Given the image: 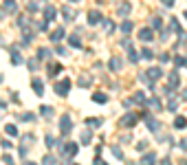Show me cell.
Wrapping results in <instances>:
<instances>
[{"instance_id": "cell-1", "label": "cell", "mask_w": 187, "mask_h": 165, "mask_svg": "<svg viewBox=\"0 0 187 165\" xmlns=\"http://www.w3.org/2000/svg\"><path fill=\"white\" fill-rule=\"evenodd\" d=\"M139 119H141V114L128 112V114H123L121 119H119V126H121V128H132V126H136V123H139Z\"/></svg>"}, {"instance_id": "cell-2", "label": "cell", "mask_w": 187, "mask_h": 165, "mask_svg": "<svg viewBox=\"0 0 187 165\" xmlns=\"http://www.w3.org/2000/svg\"><path fill=\"white\" fill-rule=\"evenodd\" d=\"M68 90H71V82H68V79H64V82H57V84H55V92H57L60 97H66V95H68Z\"/></svg>"}, {"instance_id": "cell-3", "label": "cell", "mask_w": 187, "mask_h": 165, "mask_svg": "<svg viewBox=\"0 0 187 165\" xmlns=\"http://www.w3.org/2000/svg\"><path fill=\"white\" fill-rule=\"evenodd\" d=\"M71 128H73L71 117H62V121H60V130H62L64 134H68V132H71Z\"/></svg>"}, {"instance_id": "cell-4", "label": "cell", "mask_w": 187, "mask_h": 165, "mask_svg": "<svg viewBox=\"0 0 187 165\" xmlns=\"http://www.w3.org/2000/svg\"><path fill=\"white\" fill-rule=\"evenodd\" d=\"M152 38H154V31H152V29H141V31H139V40L150 42Z\"/></svg>"}, {"instance_id": "cell-5", "label": "cell", "mask_w": 187, "mask_h": 165, "mask_svg": "<svg viewBox=\"0 0 187 165\" xmlns=\"http://www.w3.org/2000/svg\"><path fill=\"white\" fill-rule=\"evenodd\" d=\"M97 22H101V13L99 11H90L88 13V25H97Z\"/></svg>"}, {"instance_id": "cell-6", "label": "cell", "mask_w": 187, "mask_h": 165, "mask_svg": "<svg viewBox=\"0 0 187 165\" xmlns=\"http://www.w3.org/2000/svg\"><path fill=\"white\" fill-rule=\"evenodd\" d=\"M141 165H156V156H154V152L145 154V156L141 158Z\"/></svg>"}, {"instance_id": "cell-7", "label": "cell", "mask_w": 187, "mask_h": 165, "mask_svg": "<svg viewBox=\"0 0 187 165\" xmlns=\"http://www.w3.org/2000/svg\"><path fill=\"white\" fill-rule=\"evenodd\" d=\"M5 11H7V13H16V11H18L16 0H5Z\"/></svg>"}, {"instance_id": "cell-8", "label": "cell", "mask_w": 187, "mask_h": 165, "mask_svg": "<svg viewBox=\"0 0 187 165\" xmlns=\"http://www.w3.org/2000/svg\"><path fill=\"white\" fill-rule=\"evenodd\" d=\"M31 88L35 90V95H42V92H44V86H42L40 79H33V82H31Z\"/></svg>"}, {"instance_id": "cell-9", "label": "cell", "mask_w": 187, "mask_h": 165, "mask_svg": "<svg viewBox=\"0 0 187 165\" xmlns=\"http://www.w3.org/2000/svg\"><path fill=\"white\" fill-rule=\"evenodd\" d=\"M161 75H163V70H161L158 66H156V68H150V70H148V77H150V79H158Z\"/></svg>"}, {"instance_id": "cell-10", "label": "cell", "mask_w": 187, "mask_h": 165, "mask_svg": "<svg viewBox=\"0 0 187 165\" xmlns=\"http://www.w3.org/2000/svg\"><path fill=\"white\" fill-rule=\"evenodd\" d=\"M64 152H66L68 156H75V154H77V143H66Z\"/></svg>"}, {"instance_id": "cell-11", "label": "cell", "mask_w": 187, "mask_h": 165, "mask_svg": "<svg viewBox=\"0 0 187 165\" xmlns=\"http://www.w3.org/2000/svg\"><path fill=\"white\" fill-rule=\"evenodd\" d=\"M92 101H95V104H106L108 97L104 95V92H95V95H92Z\"/></svg>"}, {"instance_id": "cell-12", "label": "cell", "mask_w": 187, "mask_h": 165, "mask_svg": "<svg viewBox=\"0 0 187 165\" xmlns=\"http://www.w3.org/2000/svg\"><path fill=\"white\" fill-rule=\"evenodd\" d=\"M44 18H46V22H51V20L55 18V9H53V7H46V9H44Z\"/></svg>"}, {"instance_id": "cell-13", "label": "cell", "mask_w": 187, "mask_h": 165, "mask_svg": "<svg viewBox=\"0 0 187 165\" xmlns=\"http://www.w3.org/2000/svg\"><path fill=\"white\" fill-rule=\"evenodd\" d=\"M187 126V119H185V117H176V119H174V128H185Z\"/></svg>"}, {"instance_id": "cell-14", "label": "cell", "mask_w": 187, "mask_h": 165, "mask_svg": "<svg viewBox=\"0 0 187 165\" xmlns=\"http://www.w3.org/2000/svg\"><path fill=\"white\" fill-rule=\"evenodd\" d=\"M62 38H64V29H55V31L51 33V40H53V42H57V40H62Z\"/></svg>"}, {"instance_id": "cell-15", "label": "cell", "mask_w": 187, "mask_h": 165, "mask_svg": "<svg viewBox=\"0 0 187 165\" xmlns=\"http://www.w3.org/2000/svg\"><path fill=\"white\" fill-rule=\"evenodd\" d=\"M75 16H77L75 9H66V7H64V18H66V20H75Z\"/></svg>"}, {"instance_id": "cell-16", "label": "cell", "mask_w": 187, "mask_h": 165, "mask_svg": "<svg viewBox=\"0 0 187 165\" xmlns=\"http://www.w3.org/2000/svg\"><path fill=\"white\" fill-rule=\"evenodd\" d=\"M172 88H178V75H176V73L170 75V90H172Z\"/></svg>"}, {"instance_id": "cell-17", "label": "cell", "mask_w": 187, "mask_h": 165, "mask_svg": "<svg viewBox=\"0 0 187 165\" xmlns=\"http://www.w3.org/2000/svg\"><path fill=\"white\" fill-rule=\"evenodd\" d=\"M46 70H49V75H57L60 70H62V66H60V64H51V66L46 68Z\"/></svg>"}, {"instance_id": "cell-18", "label": "cell", "mask_w": 187, "mask_h": 165, "mask_svg": "<svg viewBox=\"0 0 187 165\" xmlns=\"http://www.w3.org/2000/svg\"><path fill=\"white\" fill-rule=\"evenodd\" d=\"M42 165H55V156H53V154H46V156L42 158Z\"/></svg>"}, {"instance_id": "cell-19", "label": "cell", "mask_w": 187, "mask_h": 165, "mask_svg": "<svg viewBox=\"0 0 187 165\" xmlns=\"http://www.w3.org/2000/svg\"><path fill=\"white\" fill-rule=\"evenodd\" d=\"M79 141H82V143H84V145H88V143H90V141H92V134H90V132H84V134L79 136Z\"/></svg>"}, {"instance_id": "cell-20", "label": "cell", "mask_w": 187, "mask_h": 165, "mask_svg": "<svg viewBox=\"0 0 187 165\" xmlns=\"http://www.w3.org/2000/svg\"><path fill=\"white\" fill-rule=\"evenodd\" d=\"M132 101H134V104H143V101H145V95H143V92H141V90H139V92H136V95L132 97Z\"/></svg>"}, {"instance_id": "cell-21", "label": "cell", "mask_w": 187, "mask_h": 165, "mask_svg": "<svg viewBox=\"0 0 187 165\" xmlns=\"http://www.w3.org/2000/svg\"><path fill=\"white\" fill-rule=\"evenodd\" d=\"M143 117H145V119H148V128H150V130H158V121H154V119H150L148 114H143Z\"/></svg>"}, {"instance_id": "cell-22", "label": "cell", "mask_w": 187, "mask_h": 165, "mask_svg": "<svg viewBox=\"0 0 187 165\" xmlns=\"http://www.w3.org/2000/svg\"><path fill=\"white\" fill-rule=\"evenodd\" d=\"M148 106H150V108H154V110H161V101H158L156 97H152V99L148 101Z\"/></svg>"}, {"instance_id": "cell-23", "label": "cell", "mask_w": 187, "mask_h": 165, "mask_svg": "<svg viewBox=\"0 0 187 165\" xmlns=\"http://www.w3.org/2000/svg\"><path fill=\"white\" fill-rule=\"evenodd\" d=\"M5 130H7V134H9V136H18V128H16L13 123H9Z\"/></svg>"}, {"instance_id": "cell-24", "label": "cell", "mask_w": 187, "mask_h": 165, "mask_svg": "<svg viewBox=\"0 0 187 165\" xmlns=\"http://www.w3.org/2000/svg\"><path fill=\"white\" fill-rule=\"evenodd\" d=\"M110 68H112V70H119V68H121V60L112 57V60H110Z\"/></svg>"}, {"instance_id": "cell-25", "label": "cell", "mask_w": 187, "mask_h": 165, "mask_svg": "<svg viewBox=\"0 0 187 165\" xmlns=\"http://www.w3.org/2000/svg\"><path fill=\"white\" fill-rule=\"evenodd\" d=\"M128 51H130V53H128V57H130V62H132V64H134V62H139V53H136V51H132V46H130Z\"/></svg>"}, {"instance_id": "cell-26", "label": "cell", "mask_w": 187, "mask_h": 165, "mask_svg": "<svg viewBox=\"0 0 187 165\" xmlns=\"http://www.w3.org/2000/svg\"><path fill=\"white\" fill-rule=\"evenodd\" d=\"M119 13H121V16H128V13H130V5H128V2H121V7H119Z\"/></svg>"}, {"instance_id": "cell-27", "label": "cell", "mask_w": 187, "mask_h": 165, "mask_svg": "<svg viewBox=\"0 0 187 165\" xmlns=\"http://www.w3.org/2000/svg\"><path fill=\"white\" fill-rule=\"evenodd\" d=\"M40 112H42L44 117H51V114H53V108H51V106H42V108H40Z\"/></svg>"}, {"instance_id": "cell-28", "label": "cell", "mask_w": 187, "mask_h": 165, "mask_svg": "<svg viewBox=\"0 0 187 165\" xmlns=\"http://www.w3.org/2000/svg\"><path fill=\"white\" fill-rule=\"evenodd\" d=\"M119 29H121L123 33H130V31H132V22H128V20H126V22H123V25H121Z\"/></svg>"}, {"instance_id": "cell-29", "label": "cell", "mask_w": 187, "mask_h": 165, "mask_svg": "<svg viewBox=\"0 0 187 165\" xmlns=\"http://www.w3.org/2000/svg\"><path fill=\"white\" fill-rule=\"evenodd\" d=\"M11 62H13V64H20V62H22V57H20L18 51H11Z\"/></svg>"}, {"instance_id": "cell-30", "label": "cell", "mask_w": 187, "mask_h": 165, "mask_svg": "<svg viewBox=\"0 0 187 165\" xmlns=\"http://www.w3.org/2000/svg\"><path fill=\"white\" fill-rule=\"evenodd\" d=\"M174 62H176V66H185V64H187V60H185L183 55H176V57H174Z\"/></svg>"}, {"instance_id": "cell-31", "label": "cell", "mask_w": 187, "mask_h": 165, "mask_svg": "<svg viewBox=\"0 0 187 165\" xmlns=\"http://www.w3.org/2000/svg\"><path fill=\"white\" fill-rule=\"evenodd\" d=\"M86 121H88V126H92V128L101 126V119H86Z\"/></svg>"}, {"instance_id": "cell-32", "label": "cell", "mask_w": 187, "mask_h": 165, "mask_svg": "<svg viewBox=\"0 0 187 165\" xmlns=\"http://www.w3.org/2000/svg\"><path fill=\"white\" fill-rule=\"evenodd\" d=\"M79 86H82V88H88V86H90V79H88V77H82V79H79Z\"/></svg>"}, {"instance_id": "cell-33", "label": "cell", "mask_w": 187, "mask_h": 165, "mask_svg": "<svg viewBox=\"0 0 187 165\" xmlns=\"http://www.w3.org/2000/svg\"><path fill=\"white\" fill-rule=\"evenodd\" d=\"M68 42H71L73 46H79V38H77V35H71V38H68Z\"/></svg>"}, {"instance_id": "cell-34", "label": "cell", "mask_w": 187, "mask_h": 165, "mask_svg": "<svg viewBox=\"0 0 187 165\" xmlns=\"http://www.w3.org/2000/svg\"><path fill=\"white\" fill-rule=\"evenodd\" d=\"M27 66H29V68H31V70H38V68H40V66H38V62H35V60H29V64H27Z\"/></svg>"}, {"instance_id": "cell-35", "label": "cell", "mask_w": 187, "mask_h": 165, "mask_svg": "<svg viewBox=\"0 0 187 165\" xmlns=\"http://www.w3.org/2000/svg\"><path fill=\"white\" fill-rule=\"evenodd\" d=\"M167 108H170V110H176V108H178V101H176V99H170Z\"/></svg>"}, {"instance_id": "cell-36", "label": "cell", "mask_w": 187, "mask_h": 165, "mask_svg": "<svg viewBox=\"0 0 187 165\" xmlns=\"http://www.w3.org/2000/svg\"><path fill=\"white\" fill-rule=\"evenodd\" d=\"M104 27H106V31H112L114 29V25H112L110 20H104Z\"/></svg>"}, {"instance_id": "cell-37", "label": "cell", "mask_w": 187, "mask_h": 165, "mask_svg": "<svg viewBox=\"0 0 187 165\" xmlns=\"http://www.w3.org/2000/svg\"><path fill=\"white\" fill-rule=\"evenodd\" d=\"M20 119H22V121H31V119H33V114H31V112H24V114L20 117Z\"/></svg>"}, {"instance_id": "cell-38", "label": "cell", "mask_w": 187, "mask_h": 165, "mask_svg": "<svg viewBox=\"0 0 187 165\" xmlns=\"http://www.w3.org/2000/svg\"><path fill=\"white\" fill-rule=\"evenodd\" d=\"M112 152H114V156H117V158H123V152H121L119 148H112Z\"/></svg>"}, {"instance_id": "cell-39", "label": "cell", "mask_w": 187, "mask_h": 165, "mask_svg": "<svg viewBox=\"0 0 187 165\" xmlns=\"http://www.w3.org/2000/svg\"><path fill=\"white\" fill-rule=\"evenodd\" d=\"M152 25H154V31H156V29H161V18H154V20H152Z\"/></svg>"}, {"instance_id": "cell-40", "label": "cell", "mask_w": 187, "mask_h": 165, "mask_svg": "<svg viewBox=\"0 0 187 165\" xmlns=\"http://www.w3.org/2000/svg\"><path fill=\"white\" fill-rule=\"evenodd\" d=\"M44 141H46V145H49V148L55 143V139H53V136H49V134H46V139H44Z\"/></svg>"}, {"instance_id": "cell-41", "label": "cell", "mask_w": 187, "mask_h": 165, "mask_svg": "<svg viewBox=\"0 0 187 165\" xmlns=\"http://www.w3.org/2000/svg\"><path fill=\"white\" fill-rule=\"evenodd\" d=\"M2 161H5V163H7V165H13V158H11V156H9V154H5V156H2Z\"/></svg>"}, {"instance_id": "cell-42", "label": "cell", "mask_w": 187, "mask_h": 165, "mask_svg": "<svg viewBox=\"0 0 187 165\" xmlns=\"http://www.w3.org/2000/svg\"><path fill=\"white\" fill-rule=\"evenodd\" d=\"M143 57H148V60H150V57H152V51H150V49H143Z\"/></svg>"}, {"instance_id": "cell-43", "label": "cell", "mask_w": 187, "mask_h": 165, "mask_svg": "<svg viewBox=\"0 0 187 165\" xmlns=\"http://www.w3.org/2000/svg\"><path fill=\"white\" fill-rule=\"evenodd\" d=\"M136 148H139V150H145V148H148V141H141V143H139Z\"/></svg>"}, {"instance_id": "cell-44", "label": "cell", "mask_w": 187, "mask_h": 165, "mask_svg": "<svg viewBox=\"0 0 187 165\" xmlns=\"http://www.w3.org/2000/svg\"><path fill=\"white\" fill-rule=\"evenodd\" d=\"M40 57H49V51H46V49H40Z\"/></svg>"}, {"instance_id": "cell-45", "label": "cell", "mask_w": 187, "mask_h": 165, "mask_svg": "<svg viewBox=\"0 0 187 165\" xmlns=\"http://www.w3.org/2000/svg\"><path fill=\"white\" fill-rule=\"evenodd\" d=\"M92 165H106V161H101V158H95V163Z\"/></svg>"}, {"instance_id": "cell-46", "label": "cell", "mask_w": 187, "mask_h": 165, "mask_svg": "<svg viewBox=\"0 0 187 165\" xmlns=\"http://www.w3.org/2000/svg\"><path fill=\"white\" fill-rule=\"evenodd\" d=\"M161 165H172V161H170V158H163V161H161Z\"/></svg>"}, {"instance_id": "cell-47", "label": "cell", "mask_w": 187, "mask_h": 165, "mask_svg": "<svg viewBox=\"0 0 187 165\" xmlns=\"http://www.w3.org/2000/svg\"><path fill=\"white\" fill-rule=\"evenodd\" d=\"M163 5H167V7H172V5H174V0H163Z\"/></svg>"}, {"instance_id": "cell-48", "label": "cell", "mask_w": 187, "mask_h": 165, "mask_svg": "<svg viewBox=\"0 0 187 165\" xmlns=\"http://www.w3.org/2000/svg\"><path fill=\"white\" fill-rule=\"evenodd\" d=\"M24 165H35V163H24Z\"/></svg>"}, {"instance_id": "cell-49", "label": "cell", "mask_w": 187, "mask_h": 165, "mask_svg": "<svg viewBox=\"0 0 187 165\" xmlns=\"http://www.w3.org/2000/svg\"><path fill=\"white\" fill-rule=\"evenodd\" d=\"M73 2H79V0H73Z\"/></svg>"}, {"instance_id": "cell-50", "label": "cell", "mask_w": 187, "mask_h": 165, "mask_svg": "<svg viewBox=\"0 0 187 165\" xmlns=\"http://www.w3.org/2000/svg\"><path fill=\"white\" fill-rule=\"evenodd\" d=\"M185 18H187V11H185Z\"/></svg>"}, {"instance_id": "cell-51", "label": "cell", "mask_w": 187, "mask_h": 165, "mask_svg": "<svg viewBox=\"0 0 187 165\" xmlns=\"http://www.w3.org/2000/svg\"><path fill=\"white\" fill-rule=\"evenodd\" d=\"M183 165H187V161H185V163H183Z\"/></svg>"}]
</instances>
